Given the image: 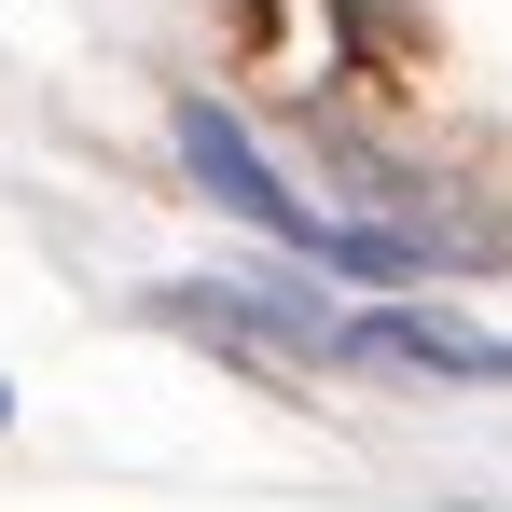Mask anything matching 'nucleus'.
<instances>
[{
  "mask_svg": "<svg viewBox=\"0 0 512 512\" xmlns=\"http://www.w3.org/2000/svg\"><path fill=\"white\" fill-rule=\"evenodd\" d=\"M180 153H194V180H208L236 222H263V236H291V250H319V263H346V250H360V222H319V208H291V194H277V167L250 153V125H236V111L180 97Z\"/></svg>",
  "mask_w": 512,
  "mask_h": 512,
  "instance_id": "1",
  "label": "nucleus"
},
{
  "mask_svg": "<svg viewBox=\"0 0 512 512\" xmlns=\"http://www.w3.org/2000/svg\"><path fill=\"white\" fill-rule=\"evenodd\" d=\"M333 360H388V374H457V388H512V333H471L443 305H360Z\"/></svg>",
  "mask_w": 512,
  "mask_h": 512,
  "instance_id": "2",
  "label": "nucleus"
},
{
  "mask_svg": "<svg viewBox=\"0 0 512 512\" xmlns=\"http://www.w3.org/2000/svg\"><path fill=\"white\" fill-rule=\"evenodd\" d=\"M0 416H14V388H0Z\"/></svg>",
  "mask_w": 512,
  "mask_h": 512,
  "instance_id": "3",
  "label": "nucleus"
}]
</instances>
